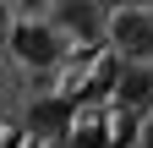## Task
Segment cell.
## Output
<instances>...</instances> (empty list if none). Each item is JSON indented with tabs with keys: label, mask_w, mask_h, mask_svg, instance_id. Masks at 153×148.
<instances>
[{
	"label": "cell",
	"mask_w": 153,
	"mask_h": 148,
	"mask_svg": "<svg viewBox=\"0 0 153 148\" xmlns=\"http://www.w3.org/2000/svg\"><path fill=\"white\" fill-rule=\"evenodd\" d=\"M142 148H153V115L142 121Z\"/></svg>",
	"instance_id": "cell-6"
},
{
	"label": "cell",
	"mask_w": 153,
	"mask_h": 148,
	"mask_svg": "<svg viewBox=\"0 0 153 148\" xmlns=\"http://www.w3.org/2000/svg\"><path fill=\"white\" fill-rule=\"evenodd\" d=\"M6 28H11V11H6V0H0V39H6Z\"/></svg>",
	"instance_id": "cell-7"
},
{
	"label": "cell",
	"mask_w": 153,
	"mask_h": 148,
	"mask_svg": "<svg viewBox=\"0 0 153 148\" xmlns=\"http://www.w3.org/2000/svg\"><path fill=\"white\" fill-rule=\"evenodd\" d=\"M49 28L60 33H71V39H82V44H93V39H104V6H93V0H55V16H49Z\"/></svg>",
	"instance_id": "cell-3"
},
{
	"label": "cell",
	"mask_w": 153,
	"mask_h": 148,
	"mask_svg": "<svg viewBox=\"0 0 153 148\" xmlns=\"http://www.w3.org/2000/svg\"><path fill=\"white\" fill-rule=\"evenodd\" d=\"M6 49H11L16 66H27V71H49V66H60L66 39H60L49 22L27 16V22H11V28H6Z\"/></svg>",
	"instance_id": "cell-2"
},
{
	"label": "cell",
	"mask_w": 153,
	"mask_h": 148,
	"mask_svg": "<svg viewBox=\"0 0 153 148\" xmlns=\"http://www.w3.org/2000/svg\"><path fill=\"white\" fill-rule=\"evenodd\" d=\"M115 104L126 110V115H137V110H153V66H120L109 82Z\"/></svg>",
	"instance_id": "cell-4"
},
{
	"label": "cell",
	"mask_w": 153,
	"mask_h": 148,
	"mask_svg": "<svg viewBox=\"0 0 153 148\" xmlns=\"http://www.w3.org/2000/svg\"><path fill=\"white\" fill-rule=\"evenodd\" d=\"M104 39L120 66H153V11L120 6L115 16H104Z\"/></svg>",
	"instance_id": "cell-1"
},
{
	"label": "cell",
	"mask_w": 153,
	"mask_h": 148,
	"mask_svg": "<svg viewBox=\"0 0 153 148\" xmlns=\"http://www.w3.org/2000/svg\"><path fill=\"white\" fill-rule=\"evenodd\" d=\"M93 6H104V0H93Z\"/></svg>",
	"instance_id": "cell-8"
},
{
	"label": "cell",
	"mask_w": 153,
	"mask_h": 148,
	"mask_svg": "<svg viewBox=\"0 0 153 148\" xmlns=\"http://www.w3.org/2000/svg\"><path fill=\"white\" fill-rule=\"evenodd\" d=\"M27 6H38V0H27Z\"/></svg>",
	"instance_id": "cell-9"
},
{
	"label": "cell",
	"mask_w": 153,
	"mask_h": 148,
	"mask_svg": "<svg viewBox=\"0 0 153 148\" xmlns=\"http://www.w3.org/2000/svg\"><path fill=\"white\" fill-rule=\"evenodd\" d=\"M71 121H76V110H71V99H60V93L33 99V110H27V132H33V137H55V143H60V137L71 132Z\"/></svg>",
	"instance_id": "cell-5"
}]
</instances>
